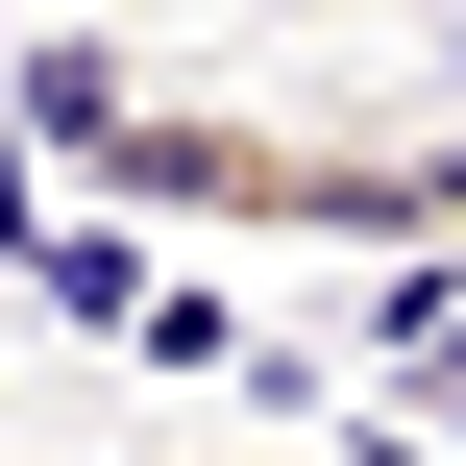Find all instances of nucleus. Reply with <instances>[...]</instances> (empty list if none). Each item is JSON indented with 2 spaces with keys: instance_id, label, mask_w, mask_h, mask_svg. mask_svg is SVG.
I'll list each match as a JSON object with an SVG mask.
<instances>
[{
  "instance_id": "f257e3e1",
  "label": "nucleus",
  "mask_w": 466,
  "mask_h": 466,
  "mask_svg": "<svg viewBox=\"0 0 466 466\" xmlns=\"http://www.w3.org/2000/svg\"><path fill=\"white\" fill-rule=\"evenodd\" d=\"M25 147L123 221H270V246H466V98L369 123V98H147L98 25H25Z\"/></svg>"
},
{
  "instance_id": "f03ea898",
  "label": "nucleus",
  "mask_w": 466,
  "mask_h": 466,
  "mask_svg": "<svg viewBox=\"0 0 466 466\" xmlns=\"http://www.w3.org/2000/svg\"><path fill=\"white\" fill-rule=\"evenodd\" d=\"M442 74H466V0H442Z\"/></svg>"
}]
</instances>
